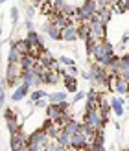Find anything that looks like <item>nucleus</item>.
Listing matches in <instances>:
<instances>
[{
	"label": "nucleus",
	"mask_w": 129,
	"mask_h": 151,
	"mask_svg": "<svg viewBox=\"0 0 129 151\" xmlns=\"http://www.w3.org/2000/svg\"><path fill=\"white\" fill-rule=\"evenodd\" d=\"M43 32L46 33V37H48V39H52V41H63L61 29H59L57 26H54L50 20H46V22L43 24Z\"/></svg>",
	"instance_id": "5"
},
{
	"label": "nucleus",
	"mask_w": 129,
	"mask_h": 151,
	"mask_svg": "<svg viewBox=\"0 0 129 151\" xmlns=\"http://www.w3.org/2000/svg\"><path fill=\"white\" fill-rule=\"evenodd\" d=\"M4 2H6V0H0V4H4Z\"/></svg>",
	"instance_id": "50"
},
{
	"label": "nucleus",
	"mask_w": 129,
	"mask_h": 151,
	"mask_svg": "<svg viewBox=\"0 0 129 151\" xmlns=\"http://www.w3.org/2000/svg\"><path fill=\"white\" fill-rule=\"evenodd\" d=\"M19 17H20V13H19V7L17 6H13L11 9H9V19L15 26H17V22H19Z\"/></svg>",
	"instance_id": "30"
},
{
	"label": "nucleus",
	"mask_w": 129,
	"mask_h": 151,
	"mask_svg": "<svg viewBox=\"0 0 129 151\" xmlns=\"http://www.w3.org/2000/svg\"><path fill=\"white\" fill-rule=\"evenodd\" d=\"M98 15H100V20L103 22V24H109V22H111V17H112V9H111V6L100 7V9H98Z\"/></svg>",
	"instance_id": "17"
},
{
	"label": "nucleus",
	"mask_w": 129,
	"mask_h": 151,
	"mask_svg": "<svg viewBox=\"0 0 129 151\" xmlns=\"http://www.w3.org/2000/svg\"><path fill=\"white\" fill-rule=\"evenodd\" d=\"M70 76H74V74H78V68H76V65H72V66H68V70H66Z\"/></svg>",
	"instance_id": "42"
},
{
	"label": "nucleus",
	"mask_w": 129,
	"mask_h": 151,
	"mask_svg": "<svg viewBox=\"0 0 129 151\" xmlns=\"http://www.w3.org/2000/svg\"><path fill=\"white\" fill-rule=\"evenodd\" d=\"M35 11H37V7H35V6H28V7H26V15H28V19H33Z\"/></svg>",
	"instance_id": "37"
},
{
	"label": "nucleus",
	"mask_w": 129,
	"mask_h": 151,
	"mask_svg": "<svg viewBox=\"0 0 129 151\" xmlns=\"http://www.w3.org/2000/svg\"><path fill=\"white\" fill-rule=\"evenodd\" d=\"M24 28L28 29V32H30V29H35V24H33V20H32V19H26V22H24Z\"/></svg>",
	"instance_id": "38"
},
{
	"label": "nucleus",
	"mask_w": 129,
	"mask_h": 151,
	"mask_svg": "<svg viewBox=\"0 0 129 151\" xmlns=\"http://www.w3.org/2000/svg\"><path fill=\"white\" fill-rule=\"evenodd\" d=\"M83 98H87V92H83V90H78V92H74V98L70 103H78L79 100H83Z\"/></svg>",
	"instance_id": "34"
},
{
	"label": "nucleus",
	"mask_w": 129,
	"mask_h": 151,
	"mask_svg": "<svg viewBox=\"0 0 129 151\" xmlns=\"http://www.w3.org/2000/svg\"><path fill=\"white\" fill-rule=\"evenodd\" d=\"M61 81L65 83V90L66 92H78V78H76V76H70V74H63L61 76Z\"/></svg>",
	"instance_id": "9"
},
{
	"label": "nucleus",
	"mask_w": 129,
	"mask_h": 151,
	"mask_svg": "<svg viewBox=\"0 0 129 151\" xmlns=\"http://www.w3.org/2000/svg\"><path fill=\"white\" fill-rule=\"evenodd\" d=\"M26 149H28V151H44V146H41V144H33V142H28Z\"/></svg>",
	"instance_id": "35"
},
{
	"label": "nucleus",
	"mask_w": 129,
	"mask_h": 151,
	"mask_svg": "<svg viewBox=\"0 0 129 151\" xmlns=\"http://www.w3.org/2000/svg\"><path fill=\"white\" fill-rule=\"evenodd\" d=\"M68 147L66 146H63V144H59V142H48L46 146H44V151H66Z\"/></svg>",
	"instance_id": "24"
},
{
	"label": "nucleus",
	"mask_w": 129,
	"mask_h": 151,
	"mask_svg": "<svg viewBox=\"0 0 129 151\" xmlns=\"http://www.w3.org/2000/svg\"><path fill=\"white\" fill-rule=\"evenodd\" d=\"M76 7H78V6L66 4V6L63 7V11H61V15H65V17H68V19H72V20H74V17H76Z\"/></svg>",
	"instance_id": "27"
},
{
	"label": "nucleus",
	"mask_w": 129,
	"mask_h": 151,
	"mask_svg": "<svg viewBox=\"0 0 129 151\" xmlns=\"http://www.w3.org/2000/svg\"><path fill=\"white\" fill-rule=\"evenodd\" d=\"M76 33H78V39H81L83 42L90 39V26L87 22H79L78 26H76Z\"/></svg>",
	"instance_id": "14"
},
{
	"label": "nucleus",
	"mask_w": 129,
	"mask_h": 151,
	"mask_svg": "<svg viewBox=\"0 0 129 151\" xmlns=\"http://www.w3.org/2000/svg\"><path fill=\"white\" fill-rule=\"evenodd\" d=\"M30 90H32V87H30V85H26V83L22 81L20 85H19L17 88H15V92L11 94V101H15V103H19L20 100H24V98H26V96L30 94Z\"/></svg>",
	"instance_id": "8"
},
{
	"label": "nucleus",
	"mask_w": 129,
	"mask_h": 151,
	"mask_svg": "<svg viewBox=\"0 0 129 151\" xmlns=\"http://www.w3.org/2000/svg\"><path fill=\"white\" fill-rule=\"evenodd\" d=\"M20 57H22V54L15 48V46H11L9 48V54H7V63H20Z\"/></svg>",
	"instance_id": "22"
},
{
	"label": "nucleus",
	"mask_w": 129,
	"mask_h": 151,
	"mask_svg": "<svg viewBox=\"0 0 129 151\" xmlns=\"http://www.w3.org/2000/svg\"><path fill=\"white\" fill-rule=\"evenodd\" d=\"M6 125H7V131H9V134H13V133H17V131L22 129V125H20V122H19L17 118H15V120H6Z\"/></svg>",
	"instance_id": "23"
},
{
	"label": "nucleus",
	"mask_w": 129,
	"mask_h": 151,
	"mask_svg": "<svg viewBox=\"0 0 129 151\" xmlns=\"http://www.w3.org/2000/svg\"><path fill=\"white\" fill-rule=\"evenodd\" d=\"M115 92H118V94H127L129 92V83L127 81H124L122 78H116V85H115Z\"/></svg>",
	"instance_id": "19"
},
{
	"label": "nucleus",
	"mask_w": 129,
	"mask_h": 151,
	"mask_svg": "<svg viewBox=\"0 0 129 151\" xmlns=\"http://www.w3.org/2000/svg\"><path fill=\"white\" fill-rule=\"evenodd\" d=\"M81 78H83V79H87V81H90V72H89V70L81 72Z\"/></svg>",
	"instance_id": "43"
},
{
	"label": "nucleus",
	"mask_w": 129,
	"mask_h": 151,
	"mask_svg": "<svg viewBox=\"0 0 129 151\" xmlns=\"http://www.w3.org/2000/svg\"><path fill=\"white\" fill-rule=\"evenodd\" d=\"M89 144H90V140L81 133V129L76 133V134H72V138H70V147L78 149V151H85L89 147Z\"/></svg>",
	"instance_id": "4"
},
{
	"label": "nucleus",
	"mask_w": 129,
	"mask_h": 151,
	"mask_svg": "<svg viewBox=\"0 0 129 151\" xmlns=\"http://www.w3.org/2000/svg\"><path fill=\"white\" fill-rule=\"evenodd\" d=\"M124 151H129V146H127V147H125V149H124Z\"/></svg>",
	"instance_id": "49"
},
{
	"label": "nucleus",
	"mask_w": 129,
	"mask_h": 151,
	"mask_svg": "<svg viewBox=\"0 0 129 151\" xmlns=\"http://www.w3.org/2000/svg\"><path fill=\"white\" fill-rule=\"evenodd\" d=\"M76 61H74V59L72 57H68V55H61V57H59V65H65V66H72Z\"/></svg>",
	"instance_id": "32"
},
{
	"label": "nucleus",
	"mask_w": 129,
	"mask_h": 151,
	"mask_svg": "<svg viewBox=\"0 0 129 151\" xmlns=\"http://www.w3.org/2000/svg\"><path fill=\"white\" fill-rule=\"evenodd\" d=\"M41 81L43 85H57L59 81H61V76H59V72H54V70H44L41 74Z\"/></svg>",
	"instance_id": "7"
},
{
	"label": "nucleus",
	"mask_w": 129,
	"mask_h": 151,
	"mask_svg": "<svg viewBox=\"0 0 129 151\" xmlns=\"http://www.w3.org/2000/svg\"><path fill=\"white\" fill-rule=\"evenodd\" d=\"M11 46H15L22 55H24V54H30V52L33 50V48H32V44L26 41V37H24V39H13V41H11Z\"/></svg>",
	"instance_id": "12"
},
{
	"label": "nucleus",
	"mask_w": 129,
	"mask_h": 151,
	"mask_svg": "<svg viewBox=\"0 0 129 151\" xmlns=\"http://www.w3.org/2000/svg\"><path fill=\"white\" fill-rule=\"evenodd\" d=\"M66 151H78V149H74V147H68V149H66Z\"/></svg>",
	"instance_id": "46"
},
{
	"label": "nucleus",
	"mask_w": 129,
	"mask_h": 151,
	"mask_svg": "<svg viewBox=\"0 0 129 151\" xmlns=\"http://www.w3.org/2000/svg\"><path fill=\"white\" fill-rule=\"evenodd\" d=\"M28 96H30V101L35 103L37 100H43V98H46V96H48V92H44V90H39V88H32Z\"/></svg>",
	"instance_id": "21"
},
{
	"label": "nucleus",
	"mask_w": 129,
	"mask_h": 151,
	"mask_svg": "<svg viewBox=\"0 0 129 151\" xmlns=\"http://www.w3.org/2000/svg\"><path fill=\"white\" fill-rule=\"evenodd\" d=\"M90 26V39H94L96 42H100L103 39H107V24H103V22H92Z\"/></svg>",
	"instance_id": "3"
},
{
	"label": "nucleus",
	"mask_w": 129,
	"mask_h": 151,
	"mask_svg": "<svg viewBox=\"0 0 129 151\" xmlns=\"http://www.w3.org/2000/svg\"><path fill=\"white\" fill-rule=\"evenodd\" d=\"M116 2V0H109V6H112V4H115Z\"/></svg>",
	"instance_id": "45"
},
{
	"label": "nucleus",
	"mask_w": 129,
	"mask_h": 151,
	"mask_svg": "<svg viewBox=\"0 0 129 151\" xmlns=\"http://www.w3.org/2000/svg\"><path fill=\"white\" fill-rule=\"evenodd\" d=\"M94 50H96V41H94V39L85 41V52H87V55H89V57H92Z\"/></svg>",
	"instance_id": "29"
},
{
	"label": "nucleus",
	"mask_w": 129,
	"mask_h": 151,
	"mask_svg": "<svg viewBox=\"0 0 129 151\" xmlns=\"http://www.w3.org/2000/svg\"><path fill=\"white\" fill-rule=\"evenodd\" d=\"M43 2H52V0H43Z\"/></svg>",
	"instance_id": "48"
},
{
	"label": "nucleus",
	"mask_w": 129,
	"mask_h": 151,
	"mask_svg": "<svg viewBox=\"0 0 129 151\" xmlns=\"http://www.w3.org/2000/svg\"><path fill=\"white\" fill-rule=\"evenodd\" d=\"M26 41L32 44V48L37 46V41H39V32H35V29H30L28 35H26Z\"/></svg>",
	"instance_id": "26"
},
{
	"label": "nucleus",
	"mask_w": 129,
	"mask_h": 151,
	"mask_svg": "<svg viewBox=\"0 0 129 151\" xmlns=\"http://www.w3.org/2000/svg\"><path fill=\"white\" fill-rule=\"evenodd\" d=\"M2 112H4V118L6 120H15V118H17V112H15L13 109H9V107H6Z\"/></svg>",
	"instance_id": "33"
},
{
	"label": "nucleus",
	"mask_w": 129,
	"mask_h": 151,
	"mask_svg": "<svg viewBox=\"0 0 129 151\" xmlns=\"http://www.w3.org/2000/svg\"><path fill=\"white\" fill-rule=\"evenodd\" d=\"M28 138H30V142H33V144H41V146H46L50 142V138H48V134L44 133V129H35L33 133L28 134Z\"/></svg>",
	"instance_id": "6"
},
{
	"label": "nucleus",
	"mask_w": 129,
	"mask_h": 151,
	"mask_svg": "<svg viewBox=\"0 0 129 151\" xmlns=\"http://www.w3.org/2000/svg\"><path fill=\"white\" fill-rule=\"evenodd\" d=\"M66 4H68L66 0H52V7H54L57 13H61V11H63V7H65Z\"/></svg>",
	"instance_id": "31"
},
{
	"label": "nucleus",
	"mask_w": 129,
	"mask_h": 151,
	"mask_svg": "<svg viewBox=\"0 0 129 151\" xmlns=\"http://www.w3.org/2000/svg\"><path fill=\"white\" fill-rule=\"evenodd\" d=\"M35 63H37V55L33 54V52H30V54H24V55L20 57V63L19 65H20L22 72H24V70H30Z\"/></svg>",
	"instance_id": "11"
},
{
	"label": "nucleus",
	"mask_w": 129,
	"mask_h": 151,
	"mask_svg": "<svg viewBox=\"0 0 129 151\" xmlns=\"http://www.w3.org/2000/svg\"><path fill=\"white\" fill-rule=\"evenodd\" d=\"M33 105H35V109H46L48 107V100H46V98H43V100H37Z\"/></svg>",
	"instance_id": "36"
},
{
	"label": "nucleus",
	"mask_w": 129,
	"mask_h": 151,
	"mask_svg": "<svg viewBox=\"0 0 129 151\" xmlns=\"http://www.w3.org/2000/svg\"><path fill=\"white\" fill-rule=\"evenodd\" d=\"M120 78H122L124 81H127V83H129V68H127V70H124L122 74H120Z\"/></svg>",
	"instance_id": "41"
},
{
	"label": "nucleus",
	"mask_w": 129,
	"mask_h": 151,
	"mask_svg": "<svg viewBox=\"0 0 129 151\" xmlns=\"http://www.w3.org/2000/svg\"><path fill=\"white\" fill-rule=\"evenodd\" d=\"M39 11H41V15H44V17H48V15H52L55 9L52 7V2H43V6L39 7Z\"/></svg>",
	"instance_id": "28"
},
{
	"label": "nucleus",
	"mask_w": 129,
	"mask_h": 151,
	"mask_svg": "<svg viewBox=\"0 0 129 151\" xmlns=\"http://www.w3.org/2000/svg\"><path fill=\"white\" fill-rule=\"evenodd\" d=\"M125 2V7H127V11H129V0H124Z\"/></svg>",
	"instance_id": "44"
},
{
	"label": "nucleus",
	"mask_w": 129,
	"mask_h": 151,
	"mask_svg": "<svg viewBox=\"0 0 129 151\" xmlns=\"http://www.w3.org/2000/svg\"><path fill=\"white\" fill-rule=\"evenodd\" d=\"M70 134H68L65 129H61L57 133V137H55V142H59V144H63V146H66V147H70Z\"/></svg>",
	"instance_id": "20"
},
{
	"label": "nucleus",
	"mask_w": 129,
	"mask_h": 151,
	"mask_svg": "<svg viewBox=\"0 0 129 151\" xmlns=\"http://www.w3.org/2000/svg\"><path fill=\"white\" fill-rule=\"evenodd\" d=\"M112 54H115V44H112L111 41H107V39H103L100 42H96V50H94L92 57H94V61L98 63V61H102L103 57L112 55Z\"/></svg>",
	"instance_id": "2"
},
{
	"label": "nucleus",
	"mask_w": 129,
	"mask_h": 151,
	"mask_svg": "<svg viewBox=\"0 0 129 151\" xmlns=\"http://www.w3.org/2000/svg\"><path fill=\"white\" fill-rule=\"evenodd\" d=\"M96 4H98V9H100V7L109 6V0H96Z\"/></svg>",
	"instance_id": "40"
},
{
	"label": "nucleus",
	"mask_w": 129,
	"mask_h": 151,
	"mask_svg": "<svg viewBox=\"0 0 129 151\" xmlns=\"http://www.w3.org/2000/svg\"><path fill=\"white\" fill-rule=\"evenodd\" d=\"M124 105H125V100H124V98L115 96V98L111 100V111L115 112L118 118H122V116H124Z\"/></svg>",
	"instance_id": "10"
},
{
	"label": "nucleus",
	"mask_w": 129,
	"mask_h": 151,
	"mask_svg": "<svg viewBox=\"0 0 129 151\" xmlns=\"http://www.w3.org/2000/svg\"><path fill=\"white\" fill-rule=\"evenodd\" d=\"M61 35H63V41L65 42H74L78 41V33H76V24H70L61 29Z\"/></svg>",
	"instance_id": "13"
},
{
	"label": "nucleus",
	"mask_w": 129,
	"mask_h": 151,
	"mask_svg": "<svg viewBox=\"0 0 129 151\" xmlns=\"http://www.w3.org/2000/svg\"><path fill=\"white\" fill-rule=\"evenodd\" d=\"M48 103H61L66 100V90H57V92H52L46 96Z\"/></svg>",
	"instance_id": "16"
},
{
	"label": "nucleus",
	"mask_w": 129,
	"mask_h": 151,
	"mask_svg": "<svg viewBox=\"0 0 129 151\" xmlns=\"http://www.w3.org/2000/svg\"><path fill=\"white\" fill-rule=\"evenodd\" d=\"M4 105H6V90L0 92V111H4Z\"/></svg>",
	"instance_id": "39"
},
{
	"label": "nucleus",
	"mask_w": 129,
	"mask_h": 151,
	"mask_svg": "<svg viewBox=\"0 0 129 151\" xmlns=\"http://www.w3.org/2000/svg\"><path fill=\"white\" fill-rule=\"evenodd\" d=\"M63 129L68 133V134H70V137H72V134H76V133H78L79 129H81V122H79V120H70V122H68L65 127H63Z\"/></svg>",
	"instance_id": "18"
},
{
	"label": "nucleus",
	"mask_w": 129,
	"mask_h": 151,
	"mask_svg": "<svg viewBox=\"0 0 129 151\" xmlns=\"http://www.w3.org/2000/svg\"><path fill=\"white\" fill-rule=\"evenodd\" d=\"M107 122H109V120L102 118V114L98 112V109H96V111H90V112H85V114H83V124H89L94 131H103L105 125H107Z\"/></svg>",
	"instance_id": "1"
},
{
	"label": "nucleus",
	"mask_w": 129,
	"mask_h": 151,
	"mask_svg": "<svg viewBox=\"0 0 129 151\" xmlns=\"http://www.w3.org/2000/svg\"><path fill=\"white\" fill-rule=\"evenodd\" d=\"M129 68V52L125 55H120V63H118V76L122 74L124 70H127Z\"/></svg>",
	"instance_id": "25"
},
{
	"label": "nucleus",
	"mask_w": 129,
	"mask_h": 151,
	"mask_svg": "<svg viewBox=\"0 0 129 151\" xmlns=\"http://www.w3.org/2000/svg\"><path fill=\"white\" fill-rule=\"evenodd\" d=\"M0 37H2V24H0Z\"/></svg>",
	"instance_id": "47"
},
{
	"label": "nucleus",
	"mask_w": 129,
	"mask_h": 151,
	"mask_svg": "<svg viewBox=\"0 0 129 151\" xmlns=\"http://www.w3.org/2000/svg\"><path fill=\"white\" fill-rule=\"evenodd\" d=\"M44 112H46V118L50 120H54V122H57V118L61 116V109H59V105L57 103H48V107L44 109Z\"/></svg>",
	"instance_id": "15"
}]
</instances>
